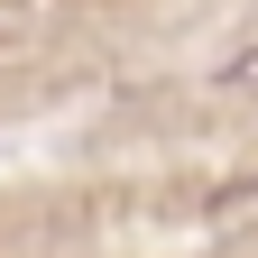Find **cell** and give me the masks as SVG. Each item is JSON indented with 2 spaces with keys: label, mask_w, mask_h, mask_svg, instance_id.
<instances>
[{
  "label": "cell",
  "mask_w": 258,
  "mask_h": 258,
  "mask_svg": "<svg viewBox=\"0 0 258 258\" xmlns=\"http://www.w3.org/2000/svg\"><path fill=\"white\" fill-rule=\"evenodd\" d=\"M221 83H240V92H258V46H249V55H231V64H221Z\"/></svg>",
  "instance_id": "1"
}]
</instances>
